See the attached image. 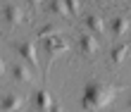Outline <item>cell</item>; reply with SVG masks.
Masks as SVG:
<instances>
[{
	"label": "cell",
	"instance_id": "18",
	"mask_svg": "<svg viewBox=\"0 0 131 112\" xmlns=\"http://www.w3.org/2000/svg\"><path fill=\"white\" fill-rule=\"evenodd\" d=\"M129 107H131V98H129Z\"/></svg>",
	"mask_w": 131,
	"mask_h": 112
},
{
	"label": "cell",
	"instance_id": "5",
	"mask_svg": "<svg viewBox=\"0 0 131 112\" xmlns=\"http://www.w3.org/2000/svg\"><path fill=\"white\" fill-rule=\"evenodd\" d=\"M17 53H19V57H24L29 64H38V55H36V46L31 41H24V43H17Z\"/></svg>",
	"mask_w": 131,
	"mask_h": 112
},
{
	"label": "cell",
	"instance_id": "16",
	"mask_svg": "<svg viewBox=\"0 0 131 112\" xmlns=\"http://www.w3.org/2000/svg\"><path fill=\"white\" fill-rule=\"evenodd\" d=\"M48 112H64V110H62V107H60V105H52V107H50Z\"/></svg>",
	"mask_w": 131,
	"mask_h": 112
},
{
	"label": "cell",
	"instance_id": "7",
	"mask_svg": "<svg viewBox=\"0 0 131 112\" xmlns=\"http://www.w3.org/2000/svg\"><path fill=\"white\" fill-rule=\"evenodd\" d=\"M83 21H86L88 31L93 33V36H103L105 33V21H103V17H98V14H88Z\"/></svg>",
	"mask_w": 131,
	"mask_h": 112
},
{
	"label": "cell",
	"instance_id": "1",
	"mask_svg": "<svg viewBox=\"0 0 131 112\" xmlns=\"http://www.w3.org/2000/svg\"><path fill=\"white\" fill-rule=\"evenodd\" d=\"M114 93H117V88L110 86V84H105V81H91V84L83 88V100H81L83 103V110L98 112V110L107 107L112 103Z\"/></svg>",
	"mask_w": 131,
	"mask_h": 112
},
{
	"label": "cell",
	"instance_id": "11",
	"mask_svg": "<svg viewBox=\"0 0 131 112\" xmlns=\"http://www.w3.org/2000/svg\"><path fill=\"white\" fill-rule=\"evenodd\" d=\"M129 46H126V43H122V46H117V48H114L112 50V62L114 64H119V62H124V60H126V55H129Z\"/></svg>",
	"mask_w": 131,
	"mask_h": 112
},
{
	"label": "cell",
	"instance_id": "4",
	"mask_svg": "<svg viewBox=\"0 0 131 112\" xmlns=\"http://www.w3.org/2000/svg\"><path fill=\"white\" fill-rule=\"evenodd\" d=\"M79 48H81L83 55H95L98 50H100L98 38H95L93 33H81V36H79Z\"/></svg>",
	"mask_w": 131,
	"mask_h": 112
},
{
	"label": "cell",
	"instance_id": "2",
	"mask_svg": "<svg viewBox=\"0 0 131 112\" xmlns=\"http://www.w3.org/2000/svg\"><path fill=\"white\" fill-rule=\"evenodd\" d=\"M24 105H26V98L21 93H7L3 98V103H0V110L3 112H19Z\"/></svg>",
	"mask_w": 131,
	"mask_h": 112
},
{
	"label": "cell",
	"instance_id": "8",
	"mask_svg": "<svg viewBox=\"0 0 131 112\" xmlns=\"http://www.w3.org/2000/svg\"><path fill=\"white\" fill-rule=\"evenodd\" d=\"M12 76L17 79V81H21V84H29V81H31V72H29L21 62H17V64L12 67Z\"/></svg>",
	"mask_w": 131,
	"mask_h": 112
},
{
	"label": "cell",
	"instance_id": "14",
	"mask_svg": "<svg viewBox=\"0 0 131 112\" xmlns=\"http://www.w3.org/2000/svg\"><path fill=\"white\" fill-rule=\"evenodd\" d=\"M64 5H67V10H69V14H79V10H81V5H79V0H64Z\"/></svg>",
	"mask_w": 131,
	"mask_h": 112
},
{
	"label": "cell",
	"instance_id": "6",
	"mask_svg": "<svg viewBox=\"0 0 131 112\" xmlns=\"http://www.w3.org/2000/svg\"><path fill=\"white\" fill-rule=\"evenodd\" d=\"M5 19L10 21V24H21L24 21V12H21V7L19 5H14V3H10V5H5Z\"/></svg>",
	"mask_w": 131,
	"mask_h": 112
},
{
	"label": "cell",
	"instance_id": "3",
	"mask_svg": "<svg viewBox=\"0 0 131 112\" xmlns=\"http://www.w3.org/2000/svg\"><path fill=\"white\" fill-rule=\"evenodd\" d=\"M67 41L64 38H60V33L57 36H50V38H45V53H48L50 57H57V55H62L67 53Z\"/></svg>",
	"mask_w": 131,
	"mask_h": 112
},
{
	"label": "cell",
	"instance_id": "10",
	"mask_svg": "<svg viewBox=\"0 0 131 112\" xmlns=\"http://www.w3.org/2000/svg\"><path fill=\"white\" fill-rule=\"evenodd\" d=\"M34 100H36L38 110H43V112H48V110L52 107V100H50V93H48V91H38Z\"/></svg>",
	"mask_w": 131,
	"mask_h": 112
},
{
	"label": "cell",
	"instance_id": "13",
	"mask_svg": "<svg viewBox=\"0 0 131 112\" xmlns=\"http://www.w3.org/2000/svg\"><path fill=\"white\" fill-rule=\"evenodd\" d=\"M50 12L52 14H60V17H67V14H69L64 0H50Z\"/></svg>",
	"mask_w": 131,
	"mask_h": 112
},
{
	"label": "cell",
	"instance_id": "15",
	"mask_svg": "<svg viewBox=\"0 0 131 112\" xmlns=\"http://www.w3.org/2000/svg\"><path fill=\"white\" fill-rule=\"evenodd\" d=\"M5 69H7V67H5V60L0 57V76H5Z\"/></svg>",
	"mask_w": 131,
	"mask_h": 112
},
{
	"label": "cell",
	"instance_id": "9",
	"mask_svg": "<svg viewBox=\"0 0 131 112\" xmlns=\"http://www.w3.org/2000/svg\"><path fill=\"white\" fill-rule=\"evenodd\" d=\"M129 29H131V21H129L126 17H117V19L112 21V33H114V36H124Z\"/></svg>",
	"mask_w": 131,
	"mask_h": 112
},
{
	"label": "cell",
	"instance_id": "12",
	"mask_svg": "<svg viewBox=\"0 0 131 112\" xmlns=\"http://www.w3.org/2000/svg\"><path fill=\"white\" fill-rule=\"evenodd\" d=\"M60 33V26L57 24H45L43 29H38V38H50V36H57Z\"/></svg>",
	"mask_w": 131,
	"mask_h": 112
},
{
	"label": "cell",
	"instance_id": "17",
	"mask_svg": "<svg viewBox=\"0 0 131 112\" xmlns=\"http://www.w3.org/2000/svg\"><path fill=\"white\" fill-rule=\"evenodd\" d=\"M29 3H31L34 7H38V5H41V3H43V0H29Z\"/></svg>",
	"mask_w": 131,
	"mask_h": 112
}]
</instances>
